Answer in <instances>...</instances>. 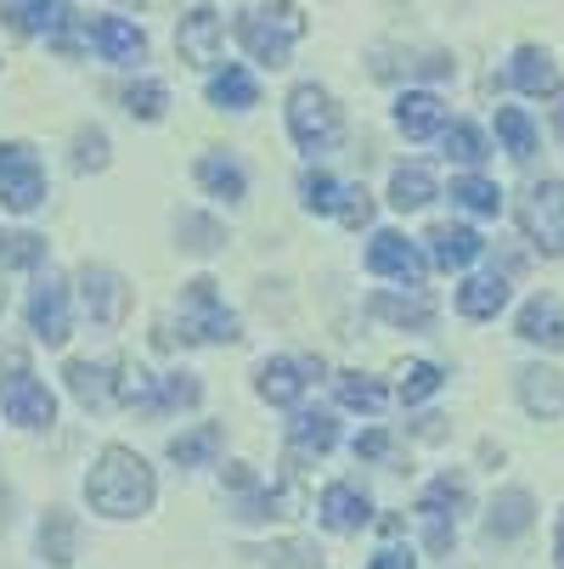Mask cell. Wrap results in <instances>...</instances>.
<instances>
[{"mask_svg": "<svg viewBox=\"0 0 564 569\" xmlns=\"http://www.w3.org/2000/svg\"><path fill=\"white\" fill-rule=\"evenodd\" d=\"M0 266H18V271L46 266V237H34V231H7V237H0Z\"/></svg>", "mask_w": 564, "mask_h": 569, "instance_id": "37", "label": "cell"}, {"mask_svg": "<svg viewBox=\"0 0 564 569\" xmlns=\"http://www.w3.org/2000/svg\"><path fill=\"white\" fill-rule=\"evenodd\" d=\"M73 170H108V136L102 130H79L73 136Z\"/></svg>", "mask_w": 564, "mask_h": 569, "instance_id": "43", "label": "cell"}, {"mask_svg": "<svg viewBox=\"0 0 564 569\" xmlns=\"http://www.w3.org/2000/svg\"><path fill=\"white\" fill-rule=\"evenodd\" d=\"M334 440H339V423L328 412H299L288 423V451L294 457H321V451H334Z\"/></svg>", "mask_w": 564, "mask_h": 569, "instance_id": "23", "label": "cell"}, {"mask_svg": "<svg viewBox=\"0 0 564 569\" xmlns=\"http://www.w3.org/2000/svg\"><path fill=\"white\" fill-rule=\"evenodd\" d=\"M181 249H192V254H215L220 242H226V226L220 220H204V214H181Z\"/></svg>", "mask_w": 564, "mask_h": 569, "instance_id": "39", "label": "cell"}, {"mask_svg": "<svg viewBox=\"0 0 564 569\" xmlns=\"http://www.w3.org/2000/svg\"><path fill=\"white\" fill-rule=\"evenodd\" d=\"M441 141H446V158H452V164H468V170H479V164H486V136H479L474 124H446L441 130Z\"/></svg>", "mask_w": 564, "mask_h": 569, "instance_id": "34", "label": "cell"}, {"mask_svg": "<svg viewBox=\"0 0 564 569\" xmlns=\"http://www.w3.org/2000/svg\"><path fill=\"white\" fill-rule=\"evenodd\" d=\"M91 40H97V51L108 62H141L147 57V34L136 23H125V18H97L91 23Z\"/></svg>", "mask_w": 564, "mask_h": 569, "instance_id": "20", "label": "cell"}, {"mask_svg": "<svg viewBox=\"0 0 564 569\" xmlns=\"http://www.w3.org/2000/svg\"><path fill=\"white\" fill-rule=\"evenodd\" d=\"M508 86L525 91V97H558L564 79H558V68H553V57L542 46H520L514 62H508Z\"/></svg>", "mask_w": 564, "mask_h": 569, "instance_id": "13", "label": "cell"}, {"mask_svg": "<svg viewBox=\"0 0 564 569\" xmlns=\"http://www.w3.org/2000/svg\"><path fill=\"white\" fill-rule=\"evenodd\" d=\"M531 519H536L531 491H503V497L492 502V513H486V536H492V541H514V536L531 530Z\"/></svg>", "mask_w": 564, "mask_h": 569, "instance_id": "21", "label": "cell"}, {"mask_svg": "<svg viewBox=\"0 0 564 569\" xmlns=\"http://www.w3.org/2000/svg\"><path fill=\"white\" fill-rule=\"evenodd\" d=\"M429 198H435V176H429L424 164H407V170H395V181H389V203H395L400 214L424 209Z\"/></svg>", "mask_w": 564, "mask_h": 569, "instance_id": "31", "label": "cell"}, {"mask_svg": "<svg viewBox=\"0 0 564 569\" xmlns=\"http://www.w3.org/2000/svg\"><path fill=\"white\" fill-rule=\"evenodd\" d=\"M198 378L192 372H170V378H158V389H152V418L158 412H181V406H198Z\"/></svg>", "mask_w": 564, "mask_h": 569, "instance_id": "35", "label": "cell"}, {"mask_svg": "<svg viewBox=\"0 0 564 569\" xmlns=\"http://www.w3.org/2000/svg\"><path fill=\"white\" fill-rule=\"evenodd\" d=\"M86 497L97 513L108 519H136L152 508V468L130 451V446H108L86 479Z\"/></svg>", "mask_w": 564, "mask_h": 569, "instance_id": "1", "label": "cell"}, {"mask_svg": "<svg viewBox=\"0 0 564 569\" xmlns=\"http://www.w3.org/2000/svg\"><path fill=\"white\" fill-rule=\"evenodd\" d=\"M220 446H226V429H220V423H204V429L170 440V462H181V468H204V462L220 457Z\"/></svg>", "mask_w": 564, "mask_h": 569, "instance_id": "30", "label": "cell"}, {"mask_svg": "<svg viewBox=\"0 0 564 569\" xmlns=\"http://www.w3.org/2000/svg\"><path fill=\"white\" fill-rule=\"evenodd\" d=\"M209 102L215 108H231V113H244V108H255L260 102V86H255V73L249 68H237V62H226L215 79H209Z\"/></svg>", "mask_w": 564, "mask_h": 569, "instance_id": "24", "label": "cell"}, {"mask_svg": "<svg viewBox=\"0 0 564 569\" xmlns=\"http://www.w3.org/2000/svg\"><path fill=\"white\" fill-rule=\"evenodd\" d=\"M7 367H12V378H0V412H7L12 423H23V429H46V423L57 418L51 389L23 372V356H18V350L7 356Z\"/></svg>", "mask_w": 564, "mask_h": 569, "instance_id": "7", "label": "cell"}, {"mask_svg": "<svg viewBox=\"0 0 564 569\" xmlns=\"http://www.w3.org/2000/svg\"><path fill=\"white\" fill-rule=\"evenodd\" d=\"M503 305H508V282H503V277H468V282L457 288V310H463L468 321H492Z\"/></svg>", "mask_w": 564, "mask_h": 569, "instance_id": "25", "label": "cell"}, {"mask_svg": "<svg viewBox=\"0 0 564 569\" xmlns=\"http://www.w3.org/2000/svg\"><path fill=\"white\" fill-rule=\"evenodd\" d=\"M553 558H558V569H564V519H558V547H553Z\"/></svg>", "mask_w": 564, "mask_h": 569, "instance_id": "47", "label": "cell"}, {"mask_svg": "<svg viewBox=\"0 0 564 569\" xmlns=\"http://www.w3.org/2000/svg\"><path fill=\"white\" fill-rule=\"evenodd\" d=\"M125 7H147V0H125Z\"/></svg>", "mask_w": 564, "mask_h": 569, "instance_id": "48", "label": "cell"}, {"mask_svg": "<svg viewBox=\"0 0 564 569\" xmlns=\"http://www.w3.org/2000/svg\"><path fill=\"white\" fill-rule=\"evenodd\" d=\"M305 29L310 23H305V12L294 7V0H266V7L237 18V40H244L249 57L266 62V68H283L288 51H294V40H305Z\"/></svg>", "mask_w": 564, "mask_h": 569, "instance_id": "2", "label": "cell"}, {"mask_svg": "<svg viewBox=\"0 0 564 569\" xmlns=\"http://www.w3.org/2000/svg\"><path fill=\"white\" fill-rule=\"evenodd\" d=\"M68 389H73V400L86 406V412H108L113 406V378H108V367H91V361H68Z\"/></svg>", "mask_w": 564, "mask_h": 569, "instance_id": "22", "label": "cell"}, {"mask_svg": "<svg viewBox=\"0 0 564 569\" xmlns=\"http://www.w3.org/2000/svg\"><path fill=\"white\" fill-rule=\"evenodd\" d=\"M310 378H321V361H316V356H299V361H266V367H260V395H266L271 406H294V400L305 395Z\"/></svg>", "mask_w": 564, "mask_h": 569, "instance_id": "14", "label": "cell"}, {"mask_svg": "<svg viewBox=\"0 0 564 569\" xmlns=\"http://www.w3.org/2000/svg\"><path fill=\"white\" fill-rule=\"evenodd\" d=\"M395 124L407 130V141H424V136H441L446 130V102L435 91H407L395 102Z\"/></svg>", "mask_w": 564, "mask_h": 569, "instance_id": "17", "label": "cell"}, {"mask_svg": "<svg viewBox=\"0 0 564 569\" xmlns=\"http://www.w3.org/2000/svg\"><path fill=\"white\" fill-rule=\"evenodd\" d=\"M152 389L158 378L136 361H119V378H113V406H136V412H152Z\"/></svg>", "mask_w": 564, "mask_h": 569, "instance_id": "32", "label": "cell"}, {"mask_svg": "<svg viewBox=\"0 0 564 569\" xmlns=\"http://www.w3.org/2000/svg\"><path fill=\"white\" fill-rule=\"evenodd\" d=\"M237 339V316L220 305L209 277H192L181 293V345H231Z\"/></svg>", "mask_w": 564, "mask_h": 569, "instance_id": "3", "label": "cell"}, {"mask_svg": "<svg viewBox=\"0 0 564 569\" xmlns=\"http://www.w3.org/2000/svg\"><path fill=\"white\" fill-rule=\"evenodd\" d=\"M73 547H79V525H73V513L51 508L46 525H40V558H46L51 569H68V563H73Z\"/></svg>", "mask_w": 564, "mask_h": 569, "instance_id": "27", "label": "cell"}, {"mask_svg": "<svg viewBox=\"0 0 564 569\" xmlns=\"http://www.w3.org/2000/svg\"><path fill=\"white\" fill-rule=\"evenodd\" d=\"M520 400L531 418H558L564 412V372L558 367H520Z\"/></svg>", "mask_w": 564, "mask_h": 569, "instance_id": "16", "label": "cell"}, {"mask_svg": "<svg viewBox=\"0 0 564 569\" xmlns=\"http://www.w3.org/2000/svg\"><path fill=\"white\" fill-rule=\"evenodd\" d=\"M452 203H463L468 214H503V187L486 176H457L452 181Z\"/></svg>", "mask_w": 564, "mask_h": 569, "instance_id": "33", "label": "cell"}, {"mask_svg": "<svg viewBox=\"0 0 564 569\" xmlns=\"http://www.w3.org/2000/svg\"><path fill=\"white\" fill-rule=\"evenodd\" d=\"M125 113L141 119V124L165 119V86H158V79H136V86L125 91Z\"/></svg>", "mask_w": 564, "mask_h": 569, "instance_id": "40", "label": "cell"}, {"mask_svg": "<svg viewBox=\"0 0 564 569\" xmlns=\"http://www.w3.org/2000/svg\"><path fill=\"white\" fill-rule=\"evenodd\" d=\"M384 451H389V435H378V429L356 440V457H384Z\"/></svg>", "mask_w": 564, "mask_h": 569, "instance_id": "45", "label": "cell"}, {"mask_svg": "<svg viewBox=\"0 0 564 569\" xmlns=\"http://www.w3.org/2000/svg\"><path fill=\"white\" fill-rule=\"evenodd\" d=\"M367 569H413V552H378Z\"/></svg>", "mask_w": 564, "mask_h": 569, "instance_id": "46", "label": "cell"}, {"mask_svg": "<svg viewBox=\"0 0 564 569\" xmlns=\"http://www.w3.org/2000/svg\"><path fill=\"white\" fill-rule=\"evenodd\" d=\"M334 389H339V400L350 406V412H378V406H384V383H373L362 372H339Z\"/></svg>", "mask_w": 564, "mask_h": 569, "instance_id": "38", "label": "cell"}, {"mask_svg": "<svg viewBox=\"0 0 564 569\" xmlns=\"http://www.w3.org/2000/svg\"><path fill=\"white\" fill-rule=\"evenodd\" d=\"M435 389H441V367H429V361H407V367H400V400H407V406L429 400Z\"/></svg>", "mask_w": 564, "mask_h": 569, "instance_id": "42", "label": "cell"}, {"mask_svg": "<svg viewBox=\"0 0 564 569\" xmlns=\"http://www.w3.org/2000/svg\"><path fill=\"white\" fill-rule=\"evenodd\" d=\"M0 203L12 214H29L46 203V164L23 141H0Z\"/></svg>", "mask_w": 564, "mask_h": 569, "instance_id": "5", "label": "cell"}, {"mask_svg": "<svg viewBox=\"0 0 564 569\" xmlns=\"http://www.w3.org/2000/svg\"><path fill=\"white\" fill-rule=\"evenodd\" d=\"M79 299H86L91 321H102V328H119V321L130 316V288L108 266H86V271H79Z\"/></svg>", "mask_w": 564, "mask_h": 569, "instance_id": "11", "label": "cell"}, {"mask_svg": "<svg viewBox=\"0 0 564 569\" xmlns=\"http://www.w3.org/2000/svg\"><path fill=\"white\" fill-rule=\"evenodd\" d=\"M558 130H564V108H558Z\"/></svg>", "mask_w": 564, "mask_h": 569, "instance_id": "49", "label": "cell"}, {"mask_svg": "<svg viewBox=\"0 0 564 569\" xmlns=\"http://www.w3.org/2000/svg\"><path fill=\"white\" fill-rule=\"evenodd\" d=\"M288 136L305 147V152H328L339 141V108L321 86H294L288 97Z\"/></svg>", "mask_w": 564, "mask_h": 569, "instance_id": "4", "label": "cell"}, {"mask_svg": "<svg viewBox=\"0 0 564 569\" xmlns=\"http://www.w3.org/2000/svg\"><path fill=\"white\" fill-rule=\"evenodd\" d=\"M198 187H204L209 198H226V203H237V198L249 192L244 170H237L231 158H220V152H204V158H198Z\"/></svg>", "mask_w": 564, "mask_h": 569, "instance_id": "29", "label": "cell"}, {"mask_svg": "<svg viewBox=\"0 0 564 569\" xmlns=\"http://www.w3.org/2000/svg\"><path fill=\"white\" fill-rule=\"evenodd\" d=\"M299 192H305V209H316V214H334L339 209V181L328 170H305L299 176Z\"/></svg>", "mask_w": 564, "mask_h": 569, "instance_id": "41", "label": "cell"}, {"mask_svg": "<svg viewBox=\"0 0 564 569\" xmlns=\"http://www.w3.org/2000/svg\"><path fill=\"white\" fill-rule=\"evenodd\" d=\"M29 328H34V339L40 345H68V333H73V321H68V288H62V277L57 271H46L40 282H34V293H29Z\"/></svg>", "mask_w": 564, "mask_h": 569, "instance_id": "9", "label": "cell"}, {"mask_svg": "<svg viewBox=\"0 0 564 569\" xmlns=\"http://www.w3.org/2000/svg\"><path fill=\"white\" fill-rule=\"evenodd\" d=\"M334 214H339L350 231L367 226V220H373V192H367V187H339V209H334Z\"/></svg>", "mask_w": 564, "mask_h": 569, "instance_id": "44", "label": "cell"}, {"mask_svg": "<svg viewBox=\"0 0 564 569\" xmlns=\"http://www.w3.org/2000/svg\"><path fill=\"white\" fill-rule=\"evenodd\" d=\"M497 136H503V147H508V158H525L536 152V124L520 113V108H497Z\"/></svg>", "mask_w": 564, "mask_h": 569, "instance_id": "36", "label": "cell"}, {"mask_svg": "<svg viewBox=\"0 0 564 569\" xmlns=\"http://www.w3.org/2000/svg\"><path fill=\"white\" fill-rule=\"evenodd\" d=\"M0 18H7L12 34H46L62 57L79 51V40H73V12L62 7V0H0Z\"/></svg>", "mask_w": 564, "mask_h": 569, "instance_id": "6", "label": "cell"}, {"mask_svg": "<svg viewBox=\"0 0 564 569\" xmlns=\"http://www.w3.org/2000/svg\"><path fill=\"white\" fill-rule=\"evenodd\" d=\"M378 321H389V328H429L435 321V305L424 299V293H373V305H367Z\"/></svg>", "mask_w": 564, "mask_h": 569, "instance_id": "26", "label": "cell"}, {"mask_svg": "<svg viewBox=\"0 0 564 569\" xmlns=\"http://www.w3.org/2000/svg\"><path fill=\"white\" fill-rule=\"evenodd\" d=\"M367 519H373V502L356 491V485H328V491H321V525H328V530L350 536V530H362Z\"/></svg>", "mask_w": 564, "mask_h": 569, "instance_id": "19", "label": "cell"}, {"mask_svg": "<svg viewBox=\"0 0 564 569\" xmlns=\"http://www.w3.org/2000/svg\"><path fill=\"white\" fill-rule=\"evenodd\" d=\"M520 226L542 254H564V181H536L520 203Z\"/></svg>", "mask_w": 564, "mask_h": 569, "instance_id": "8", "label": "cell"}, {"mask_svg": "<svg viewBox=\"0 0 564 569\" xmlns=\"http://www.w3.org/2000/svg\"><path fill=\"white\" fill-rule=\"evenodd\" d=\"M429 260L441 266V271H463V266H474L479 254H486V242H479V231H468V226H429Z\"/></svg>", "mask_w": 564, "mask_h": 569, "instance_id": "15", "label": "cell"}, {"mask_svg": "<svg viewBox=\"0 0 564 569\" xmlns=\"http://www.w3.org/2000/svg\"><path fill=\"white\" fill-rule=\"evenodd\" d=\"M463 508H468V485H463L457 473L429 479V485H424V497H418V513H424V519H446V525H452Z\"/></svg>", "mask_w": 564, "mask_h": 569, "instance_id": "28", "label": "cell"}, {"mask_svg": "<svg viewBox=\"0 0 564 569\" xmlns=\"http://www.w3.org/2000/svg\"><path fill=\"white\" fill-rule=\"evenodd\" d=\"M520 339H525V345H542V350H564V305L536 293V299L520 310Z\"/></svg>", "mask_w": 564, "mask_h": 569, "instance_id": "18", "label": "cell"}, {"mask_svg": "<svg viewBox=\"0 0 564 569\" xmlns=\"http://www.w3.org/2000/svg\"><path fill=\"white\" fill-rule=\"evenodd\" d=\"M176 51H181V62H192V68H220V51H226V23H220V12H215V7H192V12L181 18V29H176Z\"/></svg>", "mask_w": 564, "mask_h": 569, "instance_id": "10", "label": "cell"}, {"mask_svg": "<svg viewBox=\"0 0 564 569\" xmlns=\"http://www.w3.org/2000/svg\"><path fill=\"white\" fill-rule=\"evenodd\" d=\"M367 271L418 288V282H424V254H418V242H407L400 231H378V237L367 242Z\"/></svg>", "mask_w": 564, "mask_h": 569, "instance_id": "12", "label": "cell"}]
</instances>
